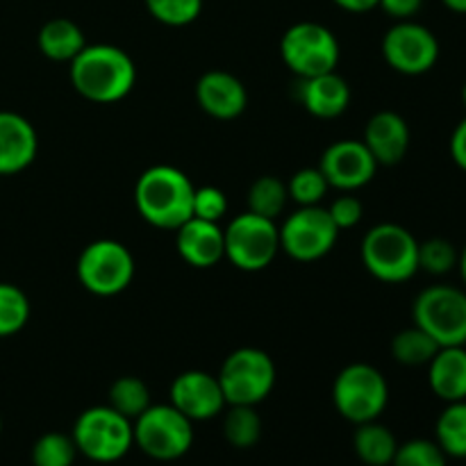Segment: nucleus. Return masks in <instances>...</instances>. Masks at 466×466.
Returning a JSON list of instances; mask_svg holds the SVG:
<instances>
[{
  "label": "nucleus",
  "mask_w": 466,
  "mask_h": 466,
  "mask_svg": "<svg viewBox=\"0 0 466 466\" xmlns=\"http://www.w3.org/2000/svg\"><path fill=\"white\" fill-rule=\"evenodd\" d=\"M71 82L91 103H118L132 91L137 68L130 55L118 46L86 44L71 62Z\"/></svg>",
  "instance_id": "1"
},
{
  "label": "nucleus",
  "mask_w": 466,
  "mask_h": 466,
  "mask_svg": "<svg viewBox=\"0 0 466 466\" xmlns=\"http://www.w3.org/2000/svg\"><path fill=\"white\" fill-rule=\"evenodd\" d=\"M194 191L189 177L176 167L157 164L144 171L135 187L137 212L150 226L177 230L194 217Z\"/></svg>",
  "instance_id": "2"
},
{
  "label": "nucleus",
  "mask_w": 466,
  "mask_h": 466,
  "mask_svg": "<svg viewBox=\"0 0 466 466\" xmlns=\"http://www.w3.org/2000/svg\"><path fill=\"white\" fill-rule=\"evenodd\" d=\"M362 262L380 282L399 285L419 273V241L399 223L373 226L362 239Z\"/></svg>",
  "instance_id": "3"
},
{
  "label": "nucleus",
  "mask_w": 466,
  "mask_h": 466,
  "mask_svg": "<svg viewBox=\"0 0 466 466\" xmlns=\"http://www.w3.org/2000/svg\"><path fill=\"white\" fill-rule=\"evenodd\" d=\"M73 444L77 453L96 464H114L135 446L132 421L109 405L85 410L73 423Z\"/></svg>",
  "instance_id": "4"
},
{
  "label": "nucleus",
  "mask_w": 466,
  "mask_h": 466,
  "mask_svg": "<svg viewBox=\"0 0 466 466\" xmlns=\"http://www.w3.org/2000/svg\"><path fill=\"white\" fill-rule=\"evenodd\" d=\"M390 403V385L385 376L371 364H349L332 382V405L346 421H378Z\"/></svg>",
  "instance_id": "5"
},
{
  "label": "nucleus",
  "mask_w": 466,
  "mask_h": 466,
  "mask_svg": "<svg viewBox=\"0 0 466 466\" xmlns=\"http://www.w3.org/2000/svg\"><path fill=\"white\" fill-rule=\"evenodd\" d=\"M135 446L157 462H173L185 458L194 446V421L180 410L167 405H150L132 421Z\"/></svg>",
  "instance_id": "6"
},
{
  "label": "nucleus",
  "mask_w": 466,
  "mask_h": 466,
  "mask_svg": "<svg viewBox=\"0 0 466 466\" xmlns=\"http://www.w3.org/2000/svg\"><path fill=\"white\" fill-rule=\"evenodd\" d=\"M412 319L440 346H466V291L460 287H426L414 299Z\"/></svg>",
  "instance_id": "7"
},
{
  "label": "nucleus",
  "mask_w": 466,
  "mask_h": 466,
  "mask_svg": "<svg viewBox=\"0 0 466 466\" xmlns=\"http://www.w3.org/2000/svg\"><path fill=\"white\" fill-rule=\"evenodd\" d=\"M339 41L330 27L314 21L294 23L280 39V57L291 73L303 77L323 76L339 64Z\"/></svg>",
  "instance_id": "8"
},
{
  "label": "nucleus",
  "mask_w": 466,
  "mask_h": 466,
  "mask_svg": "<svg viewBox=\"0 0 466 466\" xmlns=\"http://www.w3.org/2000/svg\"><path fill=\"white\" fill-rule=\"evenodd\" d=\"M77 280L89 294L118 296L135 278V258L121 241L98 239L85 246L77 258Z\"/></svg>",
  "instance_id": "9"
},
{
  "label": "nucleus",
  "mask_w": 466,
  "mask_h": 466,
  "mask_svg": "<svg viewBox=\"0 0 466 466\" xmlns=\"http://www.w3.org/2000/svg\"><path fill=\"white\" fill-rule=\"evenodd\" d=\"M218 385L228 405H258L276 387V364L259 349H237L218 371Z\"/></svg>",
  "instance_id": "10"
},
{
  "label": "nucleus",
  "mask_w": 466,
  "mask_h": 466,
  "mask_svg": "<svg viewBox=\"0 0 466 466\" xmlns=\"http://www.w3.org/2000/svg\"><path fill=\"white\" fill-rule=\"evenodd\" d=\"M226 258L239 271H262L276 259L280 250V230L271 218L244 212L232 218L223 230Z\"/></svg>",
  "instance_id": "11"
},
{
  "label": "nucleus",
  "mask_w": 466,
  "mask_h": 466,
  "mask_svg": "<svg viewBox=\"0 0 466 466\" xmlns=\"http://www.w3.org/2000/svg\"><path fill=\"white\" fill-rule=\"evenodd\" d=\"M278 230H280V250H285L296 262H317L326 258L335 248L339 237V228L321 205L296 209Z\"/></svg>",
  "instance_id": "12"
},
{
  "label": "nucleus",
  "mask_w": 466,
  "mask_h": 466,
  "mask_svg": "<svg viewBox=\"0 0 466 466\" xmlns=\"http://www.w3.org/2000/svg\"><path fill=\"white\" fill-rule=\"evenodd\" d=\"M440 39L417 21H396L382 39V57L403 76H423L440 62Z\"/></svg>",
  "instance_id": "13"
},
{
  "label": "nucleus",
  "mask_w": 466,
  "mask_h": 466,
  "mask_svg": "<svg viewBox=\"0 0 466 466\" xmlns=\"http://www.w3.org/2000/svg\"><path fill=\"white\" fill-rule=\"evenodd\" d=\"M319 168L332 189L355 191L373 180L378 162L369 153L364 141L341 139L323 150Z\"/></svg>",
  "instance_id": "14"
},
{
  "label": "nucleus",
  "mask_w": 466,
  "mask_h": 466,
  "mask_svg": "<svg viewBox=\"0 0 466 466\" xmlns=\"http://www.w3.org/2000/svg\"><path fill=\"white\" fill-rule=\"evenodd\" d=\"M168 403L189 421H209L228 408L218 378L208 371H185L171 382Z\"/></svg>",
  "instance_id": "15"
},
{
  "label": "nucleus",
  "mask_w": 466,
  "mask_h": 466,
  "mask_svg": "<svg viewBox=\"0 0 466 466\" xmlns=\"http://www.w3.org/2000/svg\"><path fill=\"white\" fill-rule=\"evenodd\" d=\"M196 100L205 114L218 121H232L244 114L248 105L246 86L237 76L228 71H208L196 85Z\"/></svg>",
  "instance_id": "16"
},
{
  "label": "nucleus",
  "mask_w": 466,
  "mask_h": 466,
  "mask_svg": "<svg viewBox=\"0 0 466 466\" xmlns=\"http://www.w3.org/2000/svg\"><path fill=\"white\" fill-rule=\"evenodd\" d=\"M364 146L378 167H396L410 150V126L400 114L391 109L373 114L364 130Z\"/></svg>",
  "instance_id": "17"
},
{
  "label": "nucleus",
  "mask_w": 466,
  "mask_h": 466,
  "mask_svg": "<svg viewBox=\"0 0 466 466\" xmlns=\"http://www.w3.org/2000/svg\"><path fill=\"white\" fill-rule=\"evenodd\" d=\"M39 139L25 116L0 109V176L21 173L35 162Z\"/></svg>",
  "instance_id": "18"
},
{
  "label": "nucleus",
  "mask_w": 466,
  "mask_h": 466,
  "mask_svg": "<svg viewBox=\"0 0 466 466\" xmlns=\"http://www.w3.org/2000/svg\"><path fill=\"white\" fill-rule=\"evenodd\" d=\"M176 248L189 267L209 268L226 258V241L218 223L191 217L176 230Z\"/></svg>",
  "instance_id": "19"
},
{
  "label": "nucleus",
  "mask_w": 466,
  "mask_h": 466,
  "mask_svg": "<svg viewBox=\"0 0 466 466\" xmlns=\"http://www.w3.org/2000/svg\"><path fill=\"white\" fill-rule=\"evenodd\" d=\"M299 100L312 116L337 118L349 109L350 86L337 71L303 77L299 85Z\"/></svg>",
  "instance_id": "20"
},
{
  "label": "nucleus",
  "mask_w": 466,
  "mask_h": 466,
  "mask_svg": "<svg viewBox=\"0 0 466 466\" xmlns=\"http://www.w3.org/2000/svg\"><path fill=\"white\" fill-rule=\"evenodd\" d=\"M428 385L444 403L466 400V346H440L428 362Z\"/></svg>",
  "instance_id": "21"
},
{
  "label": "nucleus",
  "mask_w": 466,
  "mask_h": 466,
  "mask_svg": "<svg viewBox=\"0 0 466 466\" xmlns=\"http://www.w3.org/2000/svg\"><path fill=\"white\" fill-rule=\"evenodd\" d=\"M36 44H39L41 55L53 62H73L86 46V39L77 23L68 21V18H53V21L44 23L39 36H36Z\"/></svg>",
  "instance_id": "22"
},
{
  "label": "nucleus",
  "mask_w": 466,
  "mask_h": 466,
  "mask_svg": "<svg viewBox=\"0 0 466 466\" xmlns=\"http://www.w3.org/2000/svg\"><path fill=\"white\" fill-rule=\"evenodd\" d=\"M399 441L387 426L378 421L360 423L353 435V451L367 466H391Z\"/></svg>",
  "instance_id": "23"
},
{
  "label": "nucleus",
  "mask_w": 466,
  "mask_h": 466,
  "mask_svg": "<svg viewBox=\"0 0 466 466\" xmlns=\"http://www.w3.org/2000/svg\"><path fill=\"white\" fill-rule=\"evenodd\" d=\"M435 441L446 458L466 460V400L446 403L435 423Z\"/></svg>",
  "instance_id": "24"
},
{
  "label": "nucleus",
  "mask_w": 466,
  "mask_h": 466,
  "mask_svg": "<svg viewBox=\"0 0 466 466\" xmlns=\"http://www.w3.org/2000/svg\"><path fill=\"white\" fill-rule=\"evenodd\" d=\"M437 350L440 344L419 326L405 328L391 339V358L403 367H428Z\"/></svg>",
  "instance_id": "25"
},
{
  "label": "nucleus",
  "mask_w": 466,
  "mask_h": 466,
  "mask_svg": "<svg viewBox=\"0 0 466 466\" xmlns=\"http://www.w3.org/2000/svg\"><path fill=\"white\" fill-rule=\"evenodd\" d=\"M223 419V437L235 449H253L262 437V419L253 405H228Z\"/></svg>",
  "instance_id": "26"
},
{
  "label": "nucleus",
  "mask_w": 466,
  "mask_h": 466,
  "mask_svg": "<svg viewBox=\"0 0 466 466\" xmlns=\"http://www.w3.org/2000/svg\"><path fill=\"white\" fill-rule=\"evenodd\" d=\"M246 200H248V212L276 221L285 212L289 191H287V185L280 177L262 176L250 185L248 198Z\"/></svg>",
  "instance_id": "27"
},
{
  "label": "nucleus",
  "mask_w": 466,
  "mask_h": 466,
  "mask_svg": "<svg viewBox=\"0 0 466 466\" xmlns=\"http://www.w3.org/2000/svg\"><path fill=\"white\" fill-rule=\"evenodd\" d=\"M150 391L144 380L135 376L116 378L109 387V408L116 410L118 414L135 421L141 412L150 408Z\"/></svg>",
  "instance_id": "28"
},
{
  "label": "nucleus",
  "mask_w": 466,
  "mask_h": 466,
  "mask_svg": "<svg viewBox=\"0 0 466 466\" xmlns=\"http://www.w3.org/2000/svg\"><path fill=\"white\" fill-rule=\"evenodd\" d=\"M30 321V300L21 287L0 282V337H12Z\"/></svg>",
  "instance_id": "29"
},
{
  "label": "nucleus",
  "mask_w": 466,
  "mask_h": 466,
  "mask_svg": "<svg viewBox=\"0 0 466 466\" xmlns=\"http://www.w3.org/2000/svg\"><path fill=\"white\" fill-rule=\"evenodd\" d=\"M77 449L71 435L64 432H46L32 446V464L35 466H73Z\"/></svg>",
  "instance_id": "30"
},
{
  "label": "nucleus",
  "mask_w": 466,
  "mask_h": 466,
  "mask_svg": "<svg viewBox=\"0 0 466 466\" xmlns=\"http://www.w3.org/2000/svg\"><path fill=\"white\" fill-rule=\"evenodd\" d=\"M460 250L449 239H428L419 244V271H426L431 276H446L453 268H458Z\"/></svg>",
  "instance_id": "31"
},
{
  "label": "nucleus",
  "mask_w": 466,
  "mask_h": 466,
  "mask_svg": "<svg viewBox=\"0 0 466 466\" xmlns=\"http://www.w3.org/2000/svg\"><path fill=\"white\" fill-rule=\"evenodd\" d=\"M328 180L323 177L321 168H300L294 176L289 177V185H287V191H289V198L294 203H299L300 208H312V205H319L323 198H326Z\"/></svg>",
  "instance_id": "32"
},
{
  "label": "nucleus",
  "mask_w": 466,
  "mask_h": 466,
  "mask_svg": "<svg viewBox=\"0 0 466 466\" xmlns=\"http://www.w3.org/2000/svg\"><path fill=\"white\" fill-rule=\"evenodd\" d=\"M146 9L155 21L171 27H182L200 16L203 0H146Z\"/></svg>",
  "instance_id": "33"
},
{
  "label": "nucleus",
  "mask_w": 466,
  "mask_h": 466,
  "mask_svg": "<svg viewBox=\"0 0 466 466\" xmlns=\"http://www.w3.org/2000/svg\"><path fill=\"white\" fill-rule=\"evenodd\" d=\"M391 466H449V458L435 440H410L399 444Z\"/></svg>",
  "instance_id": "34"
},
{
  "label": "nucleus",
  "mask_w": 466,
  "mask_h": 466,
  "mask_svg": "<svg viewBox=\"0 0 466 466\" xmlns=\"http://www.w3.org/2000/svg\"><path fill=\"white\" fill-rule=\"evenodd\" d=\"M228 212V198L218 187H198L194 191V217L218 223Z\"/></svg>",
  "instance_id": "35"
},
{
  "label": "nucleus",
  "mask_w": 466,
  "mask_h": 466,
  "mask_svg": "<svg viewBox=\"0 0 466 466\" xmlns=\"http://www.w3.org/2000/svg\"><path fill=\"white\" fill-rule=\"evenodd\" d=\"M328 214L335 221V226L341 230H349V228H355L360 221H362L364 214V205L362 200L355 198V196L346 194L339 196L337 200H332V205L328 208Z\"/></svg>",
  "instance_id": "36"
},
{
  "label": "nucleus",
  "mask_w": 466,
  "mask_h": 466,
  "mask_svg": "<svg viewBox=\"0 0 466 466\" xmlns=\"http://www.w3.org/2000/svg\"><path fill=\"white\" fill-rule=\"evenodd\" d=\"M378 7L387 14V16L396 18V21H410L417 16L423 7V0H380Z\"/></svg>",
  "instance_id": "37"
},
{
  "label": "nucleus",
  "mask_w": 466,
  "mask_h": 466,
  "mask_svg": "<svg viewBox=\"0 0 466 466\" xmlns=\"http://www.w3.org/2000/svg\"><path fill=\"white\" fill-rule=\"evenodd\" d=\"M451 157L462 171H466V116L455 126L451 135Z\"/></svg>",
  "instance_id": "38"
},
{
  "label": "nucleus",
  "mask_w": 466,
  "mask_h": 466,
  "mask_svg": "<svg viewBox=\"0 0 466 466\" xmlns=\"http://www.w3.org/2000/svg\"><path fill=\"white\" fill-rule=\"evenodd\" d=\"M332 3L350 14H364V12H371V9H376L380 0H332Z\"/></svg>",
  "instance_id": "39"
},
{
  "label": "nucleus",
  "mask_w": 466,
  "mask_h": 466,
  "mask_svg": "<svg viewBox=\"0 0 466 466\" xmlns=\"http://www.w3.org/2000/svg\"><path fill=\"white\" fill-rule=\"evenodd\" d=\"M446 9L455 14H466V0H441Z\"/></svg>",
  "instance_id": "40"
},
{
  "label": "nucleus",
  "mask_w": 466,
  "mask_h": 466,
  "mask_svg": "<svg viewBox=\"0 0 466 466\" xmlns=\"http://www.w3.org/2000/svg\"><path fill=\"white\" fill-rule=\"evenodd\" d=\"M458 268H460V276H462V282H464V287H466V244H464V248L460 250Z\"/></svg>",
  "instance_id": "41"
},
{
  "label": "nucleus",
  "mask_w": 466,
  "mask_h": 466,
  "mask_svg": "<svg viewBox=\"0 0 466 466\" xmlns=\"http://www.w3.org/2000/svg\"><path fill=\"white\" fill-rule=\"evenodd\" d=\"M462 105H464V109H466V82H464V86H462Z\"/></svg>",
  "instance_id": "42"
},
{
  "label": "nucleus",
  "mask_w": 466,
  "mask_h": 466,
  "mask_svg": "<svg viewBox=\"0 0 466 466\" xmlns=\"http://www.w3.org/2000/svg\"><path fill=\"white\" fill-rule=\"evenodd\" d=\"M0 432H3V417H0Z\"/></svg>",
  "instance_id": "43"
}]
</instances>
